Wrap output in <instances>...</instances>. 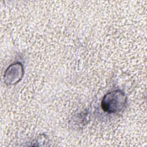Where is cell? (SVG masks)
<instances>
[{
	"label": "cell",
	"mask_w": 147,
	"mask_h": 147,
	"mask_svg": "<svg viewBox=\"0 0 147 147\" xmlns=\"http://www.w3.org/2000/svg\"><path fill=\"white\" fill-rule=\"evenodd\" d=\"M126 98L124 94L119 90L108 93L102 100V106L104 111L114 113L120 111L124 106Z\"/></svg>",
	"instance_id": "obj_1"
}]
</instances>
